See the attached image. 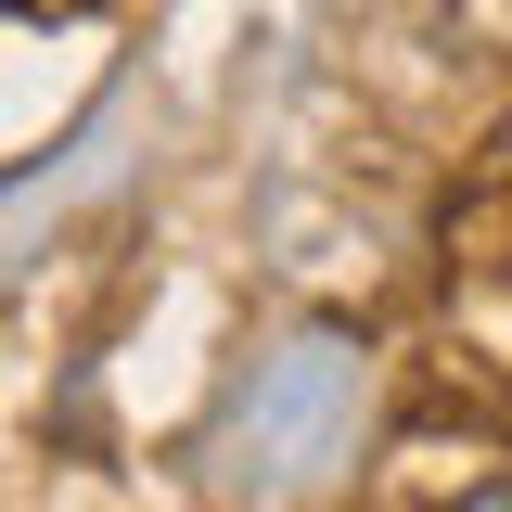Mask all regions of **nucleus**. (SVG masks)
I'll list each match as a JSON object with an SVG mask.
<instances>
[{
  "instance_id": "f257e3e1",
  "label": "nucleus",
  "mask_w": 512,
  "mask_h": 512,
  "mask_svg": "<svg viewBox=\"0 0 512 512\" xmlns=\"http://www.w3.org/2000/svg\"><path fill=\"white\" fill-rule=\"evenodd\" d=\"M461 512H512V474H500V487H474V500H461Z\"/></svg>"
}]
</instances>
